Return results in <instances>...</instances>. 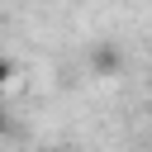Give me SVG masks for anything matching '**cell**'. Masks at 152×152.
<instances>
[{"instance_id": "1", "label": "cell", "mask_w": 152, "mask_h": 152, "mask_svg": "<svg viewBox=\"0 0 152 152\" xmlns=\"http://www.w3.org/2000/svg\"><path fill=\"white\" fill-rule=\"evenodd\" d=\"M90 71H95V76H119V71H124V52H119L114 43H95V48H90Z\"/></svg>"}, {"instance_id": "3", "label": "cell", "mask_w": 152, "mask_h": 152, "mask_svg": "<svg viewBox=\"0 0 152 152\" xmlns=\"http://www.w3.org/2000/svg\"><path fill=\"white\" fill-rule=\"evenodd\" d=\"M0 133H10V119H5V109H0Z\"/></svg>"}, {"instance_id": "2", "label": "cell", "mask_w": 152, "mask_h": 152, "mask_svg": "<svg viewBox=\"0 0 152 152\" xmlns=\"http://www.w3.org/2000/svg\"><path fill=\"white\" fill-rule=\"evenodd\" d=\"M10 76H14V62H10V57H0V90L10 86Z\"/></svg>"}]
</instances>
